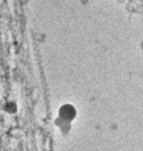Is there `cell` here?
I'll return each mask as SVG.
<instances>
[{
    "mask_svg": "<svg viewBox=\"0 0 143 151\" xmlns=\"http://www.w3.org/2000/svg\"><path fill=\"white\" fill-rule=\"evenodd\" d=\"M17 107L15 103L14 102H8L5 106V109L7 112L10 113H14L17 110Z\"/></svg>",
    "mask_w": 143,
    "mask_h": 151,
    "instance_id": "obj_2",
    "label": "cell"
},
{
    "mask_svg": "<svg viewBox=\"0 0 143 151\" xmlns=\"http://www.w3.org/2000/svg\"><path fill=\"white\" fill-rule=\"evenodd\" d=\"M60 114L63 118L66 119H70L74 117V110L72 106L70 105H64L60 110Z\"/></svg>",
    "mask_w": 143,
    "mask_h": 151,
    "instance_id": "obj_1",
    "label": "cell"
}]
</instances>
